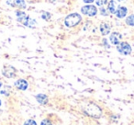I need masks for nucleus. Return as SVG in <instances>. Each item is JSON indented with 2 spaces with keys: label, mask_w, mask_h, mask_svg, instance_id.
Segmentation results:
<instances>
[{
  "label": "nucleus",
  "mask_w": 134,
  "mask_h": 125,
  "mask_svg": "<svg viewBox=\"0 0 134 125\" xmlns=\"http://www.w3.org/2000/svg\"><path fill=\"white\" fill-rule=\"evenodd\" d=\"M16 15H17V20L19 22H20L21 24L25 25V26L29 27V28H35L36 25H37V22H36L35 19H30L28 15L24 13L23 11H17L16 12Z\"/></svg>",
  "instance_id": "nucleus-1"
},
{
  "label": "nucleus",
  "mask_w": 134,
  "mask_h": 125,
  "mask_svg": "<svg viewBox=\"0 0 134 125\" xmlns=\"http://www.w3.org/2000/svg\"><path fill=\"white\" fill-rule=\"evenodd\" d=\"M81 21H82V16H80L78 13H73L65 18L64 24L68 28H74L77 26Z\"/></svg>",
  "instance_id": "nucleus-2"
},
{
  "label": "nucleus",
  "mask_w": 134,
  "mask_h": 125,
  "mask_svg": "<svg viewBox=\"0 0 134 125\" xmlns=\"http://www.w3.org/2000/svg\"><path fill=\"white\" fill-rule=\"evenodd\" d=\"M85 112H86V115L93 118H100L101 115H102L101 108L96 104H89L85 108Z\"/></svg>",
  "instance_id": "nucleus-3"
},
{
  "label": "nucleus",
  "mask_w": 134,
  "mask_h": 125,
  "mask_svg": "<svg viewBox=\"0 0 134 125\" xmlns=\"http://www.w3.org/2000/svg\"><path fill=\"white\" fill-rule=\"evenodd\" d=\"M117 51L122 55H129L131 53V46L126 41H121L117 45Z\"/></svg>",
  "instance_id": "nucleus-4"
},
{
  "label": "nucleus",
  "mask_w": 134,
  "mask_h": 125,
  "mask_svg": "<svg viewBox=\"0 0 134 125\" xmlns=\"http://www.w3.org/2000/svg\"><path fill=\"white\" fill-rule=\"evenodd\" d=\"M81 12H82V14L88 16V17H95L97 13V7L93 6V5H86V6L82 7Z\"/></svg>",
  "instance_id": "nucleus-5"
},
{
  "label": "nucleus",
  "mask_w": 134,
  "mask_h": 125,
  "mask_svg": "<svg viewBox=\"0 0 134 125\" xmlns=\"http://www.w3.org/2000/svg\"><path fill=\"white\" fill-rule=\"evenodd\" d=\"M2 74L7 78H13L17 75V70L11 66H5L2 69Z\"/></svg>",
  "instance_id": "nucleus-6"
},
{
  "label": "nucleus",
  "mask_w": 134,
  "mask_h": 125,
  "mask_svg": "<svg viewBox=\"0 0 134 125\" xmlns=\"http://www.w3.org/2000/svg\"><path fill=\"white\" fill-rule=\"evenodd\" d=\"M14 86H15L19 90H21V91H25V90L28 89L29 83H28V81L25 80V79L20 78V79H18V80L16 81L15 83H14Z\"/></svg>",
  "instance_id": "nucleus-7"
},
{
  "label": "nucleus",
  "mask_w": 134,
  "mask_h": 125,
  "mask_svg": "<svg viewBox=\"0 0 134 125\" xmlns=\"http://www.w3.org/2000/svg\"><path fill=\"white\" fill-rule=\"evenodd\" d=\"M122 39V35L119 32H112L109 36V41L111 44L118 45L120 42V40Z\"/></svg>",
  "instance_id": "nucleus-8"
},
{
  "label": "nucleus",
  "mask_w": 134,
  "mask_h": 125,
  "mask_svg": "<svg viewBox=\"0 0 134 125\" xmlns=\"http://www.w3.org/2000/svg\"><path fill=\"white\" fill-rule=\"evenodd\" d=\"M119 8V4H118L117 1L115 0H110L109 2H108V10L109 13L111 14H115L117 12L118 8Z\"/></svg>",
  "instance_id": "nucleus-9"
},
{
  "label": "nucleus",
  "mask_w": 134,
  "mask_h": 125,
  "mask_svg": "<svg viewBox=\"0 0 134 125\" xmlns=\"http://www.w3.org/2000/svg\"><path fill=\"white\" fill-rule=\"evenodd\" d=\"M100 32L103 36H106V35H108L111 31V26H110L108 23L107 22H103L101 23L100 25Z\"/></svg>",
  "instance_id": "nucleus-10"
},
{
  "label": "nucleus",
  "mask_w": 134,
  "mask_h": 125,
  "mask_svg": "<svg viewBox=\"0 0 134 125\" xmlns=\"http://www.w3.org/2000/svg\"><path fill=\"white\" fill-rule=\"evenodd\" d=\"M127 13H128V9H127L126 7H119L115 14L117 16V18L123 19V18H125L127 16Z\"/></svg>",
  "instance_id": "nucleus-11"
},
{
  "label": "nucleus",
  "mask_w": 134,
  "mask_h": 125,
  "mask_svg": "<svg viewBox=\"0 0 134 125\" xmlns=\"http://www.w3.org/2000/svg\"><path fill=\"white\" fill-rule=\"evenodd\" d=\"M36 100H37V102L39 103V104L41 105H45L48 103V97H47L45 94H38L37 96H36Z\"/></svg>",
  "instance_id": "nucleus-12"
},
{
  "label": "nucleus",
  "mask_w": 134,
  "mask_h": 125,
  "mask_svg": "<svg viewBox=\"0 0 134 125\" xmlns=\"http://www.w3.org/2000/svg\"><path fill=\"white\" fill-rule=\"evenodd\" d=\"M15 6L18 7L19 8H26V3H25V0H15Z\"/></svg>",
  "instance_id": "nucleus-13"
},
{
  "label": "nucleus",
  "mask_w": 134,
  "mask_h": 125,
  "mask_svg": "<svg viewBox=\"0 0 134 125\" xmlns=\"http://www.w3.org/2000/svg\"><path fill=\"white\" fill-rule=\"evenodd\" d=\"M126 24L129 26H134V15H130L127 17L126 19Z\"/></svg>",
  "instance_id": "nucleus-14"
},
{
  "label": "nucleus",
  "mask_w": 134,
  "mask_h": 125,
  "mask_svg": "<svg viewBox=\"0 0 134 125\" xmlns=\"http://www.w3.org/2000/svg\"><path fill=\"white\" fill-rule=\"evenodd\" d=\"M51 18H52V14L49 13V12H43L41 14V19H44V20H49Z\"/></svg>",
  "instance_id": "nucleus-15"
},
{
  "label": "nucleus",
  "mask_w": 134,
  "mask_h": 125,
  "mask_svg": "<svg viewBox=\"0 0 134 125\" xmlns=\"http://www.w3.org/2000/svg\"><path fill=\"white\" fill-rule=\"evenodd\" d=\"M23 125H38V124L36 121H34V119H27V121L23 123Z\"/></svg>",
  "instance_id": "nucleus-16"
},
{
  "label": "nucleus",
  "mask_w": 134,
  "mask_h": 125,
  "mask_svg": "<svg viewBox=\"0 0 134 125\" xmlns=\"http://www.w3.org/2000/svg\"><path fill=\"white\" fill-rule=\"evenodd\" d=\"M95 2H96V4H97V6L102 7V6H104V5L107 4L108 0H95Z\"/></svg>",
  "instance_id": "nucleus-17"
},
{
  "label": "nucleus",
  "mask_w": 134,
  "mask_h": 125,
  "mask_svg": "<svg viewBox=\"0 0 134 125\" xmlns=\"http://www.w3.org/2000/svg\"><path fill=\"white\" fill-rule=\"evenodd\" d=\"M41 125H53V124H52V121H51L49 119H44L41 121Z\"/></svg>",
  "instance_id": "nucleus-18"
},
{
  "label": "nucleus",
  "mask_w": 134,
  "mask_h": 125,
  "mask_svg": "<svg viewBox=\"0 0 134 125\" xmlns=\"http://www.w3.org/2000/svg\"><path fill=\"white\" fill-rule=\"evenodd\" d=\"M100 13H101V15H102V16H108L109 12H108V8H100Z\"/></svg>",
  "instance_id": "nucleus-19"
},
{
  "label": "nucleus",
  "mask_w": 134,
  "mask_h": 125,
  "mask_svg": "<svg viewBox=\"0 0 134 125\" xmlns=\"http://www.w3.org/2000/svg\"><path fill=\"white\" fill-rule=\"evenodd\" d=\"M1 94H3V95H5V96H8L9 95V92H8V88H5V89H3V90H1V92H0Z\"/></svg>",
  "instance_id": "nucleus-20"
},
{
  "label": "nucleus",
  "mask_w": 134,
  "mask_h": 125,
  "mask_svg": "<svg viewBox=\"0 0 134 125\" xmlns=\"http://www.w3.org/2000/svg\"><path fill=\"white\" fill-rule=\"evenodd\" d=\"M95 0H83V2L86 3V4H91V3H93Z\"/></svg>",
  "instance_id": "nucleus-21"
},
{
  "label": "nucleus",
  "mask_w": 134,
  "mask_h": 125,
  "mask_svg": "<svg viewBox=\"0 0 134 125\" xmlns=\"http://www.w3.org/2000/svg\"><path fill=\"white\" fill-rule=\"evenodd\" d=\"M1 88H2V83L0 82V89H1Z\"/></svg>",
  "instance_id": "nucleus-22"
},
{
  "label": "nucleus",
  "mask_w": 134,
  "mask_h": 125,
  "mask_svg": "<svg viewBox=\"0 0 134 125\" xmlns=\"http://www.w3.org/2000/svg\"><path fill=\"white\" fill-rule=\"evenodd\" d=\"M117 1H119V2H123L124 0H117Z\"/></svg>",
  "instance_id": "nucleus-23"
},
{
  "label": "nucleus",
  "mask_w": 134,
  "mask_h": 125,
  "mask_svg": "<svg viewBox=\"0 0 134 125\" xmlns=\"http://www.w3.org/2000/svg\"><path fill=\"white\" fill-rule=\"evenodd\" d=\"M1 105H2V102H1V99H0V107H1Z\"/></svg>",
  "instance_id": "nucleus-24"
},
{
  "label": "nucleus",
  "mask_w": 134,
  "mask_h": 125,
  "mask_svg": "<svg viewBox=\"0 0 134 125\" xmlns=\"http://www.w3.org/2000/svg\"><path fill=\"white\" fill-rule=\"evenodd\" d=\"M0 113H1V110H0Z\"/></svg>",
  "instance_id": "nucleus-25"
}]
</instances>
